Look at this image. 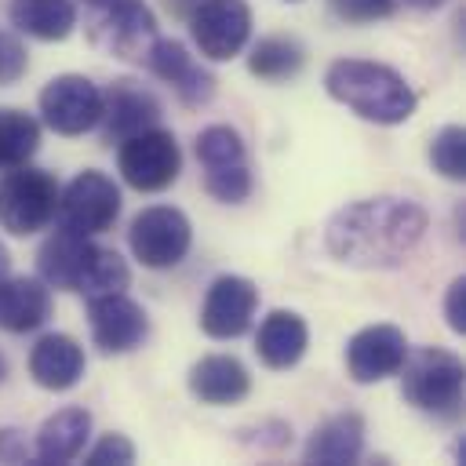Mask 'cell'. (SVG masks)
Masks as SVG:
<instances>
[{
	"instance_id": "cell-1",
	"label": "cell",
	"mask_w": 466,
	"mask_h": 466,
	"mask_svg": "<svg viewBox=\"0 0 466 466\" xmlns=\"http://www.w3.org/2000/svg\"><path fill=\"white\" fill-rule=\"evenodd\" d=\"M430 215L408 197H368L339 208L324 226V248L353 269H397L422 244Z\"/></svg>"
},
{
	"instance_id": "cell-2",
	"label": "cell",
	"mask_w": 466,
	"mask_h": 466,
	"mask_svg": "<svg viewBox=\"0 0 466 466\" xmlns=\"http://www.w3.org/2000/svg\"><path fill=\"white\" fill-rule=\"evenodd\" d=\"M324 91L339 106L353 109L360 120H371L382 127L411 120L419 106V95L393 66L368 62V58H335L324 73Z\"/></svg>"
},
{
	"instance_id": "cell-3",
	"label": "cell",
	"mask_w": 466,
	"mask_h": 466,
	"mask_svg": "<svg viewBox=\"0 0 466 466\" xmlns=\"http://www.w3.org/2000/svg\"><path fill=\"white\" fill-rule=\"evenodd\" d=\"M36 273L47 288L84 291L87 299L124 291L131 284V269L113 248H98V244H91V237L66 229V226L40 244Z\"/></svg>"
},
{
	"instance_id": "cell-4",
	"label": "cell",
	"mask_w": 466,
	"mask_h": 466,
	"mask_svg": "<svg viewBox=\"0 0 466 466\" xmlns=\"http://www.w3.org/2000/svg\"><path fill=\"white\" fill-rule=\"evenodd\" d=\"M400 397L433 415V419H459L462 411V360L441 346H422V350H408L404 364H400Z\"/></svg>"
},
{
	"instance_id": "cell-5",
	"label": "cell",
	"mask_w": 466,
	"mask_h": 466,
	"mask_svg": "<svg viewBox=\"0 0 466 466\" xmlns=\"http://www.w3.org/2000/svg\"><path fill=\"white\" fill-rule=\"evenodd\" d=\"M84 33L102 55L142 62L157 40V18L142 0H84Z\"/></svg>"
},
{
	"instance_id": "cell-6",
	"label": "cell",
	"mask_w": 466,
	"mask_h": 466,
	"mask_svg": "<svg viewBox=\"0 0 466 466\" xmlns=\"http://www.w3.org/2000/svg\"><path fill=\"white\" fill-rule=\"evenodd\" d=\"M58 182L44 167L18 164L0 178V226L11 237H29L58 215Z\"/></svg>"
},
{
	"instance_id": "cell-7",
	"label": "cell",
	"mask_w": 466,
	"mask_h": 466,
	"mask_svg": "<svg viewBox=\"0 0 466 466\" xmlns=\"http://www.w3.org/2000/svg\"><path fill=\"white\" fill-rule=\"evenodd\" d=\"M197 160L204 167V189L222 204H244L255 189L244 138L229 124H211L197 135Z\"/></svg>"
},
{
	"instance_id": "cell-8",
	"label": "cell",
	"mask_w": 466,
	"mask_h": 466,
	"mask_svg": "<svg viewBox=\"0 0 466 466\" xmlns=\"http://www.w3.org/2000/svg\"><path fill=\"white\" fill-rule=\"evenodd\" d=\"M127 244H131V255L146 269H171L189 255L193 226H189L186 211H178L171 204H153L131 218Z\"/></svg>"
},
{
	"instance_id": "cell-9",
	"label": "cell",
	"mask_w": 466,
	"mask_h": 466,
	"mask_svg": "<svg viewBox=\"0 0 466 466\" xmlns=\"http://www.w3.org/2000/svg\"><path fill=\"white\" fill-rule=\"evenodd\" d=\"M116 164H120V175L131 189L138 193H160L167 189L178 171H182V149L175 142L171 131L164 127H146L138 135H127L120 142V153H116Z\"/></svg>"
},
{
	"instance_id": "cell-10",
	"label": "cell",
	"mask_w": 466,
	"mask_h": 466,
	"mask_svg": "<svg viewBox=\"0 0 466 466\" xmlns=\"http://www.w3.org/2000/svg\"><path fill=\"white\" fill-rule=\"evenodd\" d=\"M186 18L197 51L211 62L237 58L251 40V7L244 0H197Z\"/></svg>"
},
{
	"instance_id": "cell-11",
	"label": "cell",
	"mask_w": 466,
	"mask_h": 466,
	"mask_svg": "<svg viewBox=\"0 0 466 466\" xmlns=\"http://www.w3.org/2000/svg\"><path fill=\"white\" fill-rule=\"evenodd\" d=\"M120 215V189L106 171L84 167L62 193H58V218L66 229L84 237L106 233Z\"/></svg>"
},
{
	"instance_id": "cell-12",
	"label": "cell",
	"mask_w": 466,
	"mask_h": 466,
	"mask_svg": "<svg viewBox=\"0 0 466 466\" xmlns=\"http://www.w3.org/2000/svg\"><path fill=\"white\" fill-rule=\"evenodd\" d=\"M40 116L55 135L76 138L91 127H98L102 116V91L95 80L80 73H62L44 84L40 91Z\"/></svg>"
},
{
	"instance_id": "cell-13",
	"label": "cell",
	"mask_w": 466,
	"mask_h": 466,
	"mask_svg": "<svg viewBox=\"0 0 466 466\" xmlns=\"http://www.w3.org/2000/svg\"><path fill=\"white\" fill-rule=\"evenodd\" d=\"M258 309V288L240 273H222L208 284L200 302V331L211 339H240Z\"/></svg>"
},
{
	"instance_id": "cell-14",
	"label": "cell",
	"mask_w": 466,
	"mask_h": 466,
	"mask_svg": "<svg viewBox=\"0 0 466 466\" xmlns=\"http://www.w3.org/2000/svg\"><path fill=\"white\" fill-rule=\"evenodd\" d=\"M87 324H91V342L102 353H131L149 335L146 309L135 299H127L124 291L91 295L87 299Z\"/></svg>"
},
{
	"instance_id": "cell-15",
	"label": "cell",
	"mask_w": 466,
	"mask_h": 466,
	"mask_svg": "<svg viewBox=\"0 0 466 466\" xmlns=\"http://www.w3.org/2000/svg\"><path fill=\"white\" fill-rule=\"evenodd\" d=\"M404 357H408V339L397 324H368L346 342V375L357 386H371L397 375Z\"/></svg>"
},
{
	"instance_id": "cell-16",
	"label": "cell",
	"mask_w": 466,
	"mask_h": 466,
	"mask_svg": "<svg viewBox=\"0 0 466 466\" xmlns=\"http://www.w3.org/2000/svg\"><path fill=\"white\" fill-rule=\"evenodd\" d=\"M102 138L106 142H124L127 135H138L146 127L160 124V102L149 87H142L138 80H113L102 91Z\"/></svg>"
},
{
	"instance_id": "cell-17",
	"label": "cell",
	"mask_w": 466,
	"mask_h": 466,
	"mask_svg": "<svg viewBox=\"0 0 466 466\" xmlns=\"http://www.w3.org/2000/svg\"><path fill=\"white\" fill-rule=\"evenodd\" d=\"M146 69L153 76H160L164 84L175 87V95L186 102V106H208L211 95H215V76L186 51V44L178 40H153L149 51H146Z\"/></svg>"
},
{
	"instance_id": "cell-18",
	"label": "cell",
	"mask_w": 466,
	"mask_h": 466,
	"mask_svg": "<svg viewBox=\"0 0 466 466\" xmlns=\"http://www.w3.org/2000/svg\"><path fill=\"white\" fill-rule=\"evenodd\" d=\"M84 368H87V360H84L80 342L62 331L36 339V346L29 350V375L40 390H51V393L73 390L84 379Z\"/></svg>"
},
{
	"instance_id": "cell-19",
	"label": "cell",
	"mask_w": 466,
	"mask_h": 466,
	"mask_svg": "<svg viewBox=\"0 0 466 466\" xmlns=\"http://www.w3.org/2000/svg\"><path fill=\"white\" fill-rule=\"evenodd\" d=\"M189 393L200 400V404H211V408H226V404H237L251 393V375L248 368L229 357V353H208L200 357L193 368H189Z\"/></svg>"
},
{
	"instance_id": "cell-20",
	"label": "cell",
	"mask_w": 466,
	"mask_h": 466,
	"mask_svg": "<svg viewBox=\"0 0 466 466\" xmlns=\"http://www.w3.org/2000/svg\"><path fill=\"white\" fill-rule=\"evenodd\" d=\"M309 328L295 309H273L255 335V353L269 371H288L306 357Z\"/></svg>"
},
{
	"instance_id": "cell-21",
	"label": "cell",
	"mask_w": 466,
	"mask_h": 466,
	"mask_svg": "<svg viewBox=\"0 0 466 466\" xmlns=\"http://www.w3.org/2000/svg\"><path fill=\"white\" fill-rule=\"evenodd\" d=\"M360 451H364V419L357 411H339L309 433L302 448V462L346 466V462H357Z\"/></svg>"
},
{
	"instance_id": "cell-22",
	"label": "cell",
	"mask_w": 466,
	"mask_h": 466,
	"mask_svg": "<svg viewBox=\"0 0 466 466\" xmlns=\"http://www.w3.org/2000/svg\"><path fill=\"white\" fill-rule=\"evenodd\" d=\"M51 317V288L40 277H0V328L11 335L36 331Z\"/></svg>"
},
{
	"instance_id": "cell-23",
	"label": "cell",
	"mask_w": 466,
	"mask_h": 466,
	"mask_svg": "<svg viewBox=\"0 0 466 466\" xmlns=\"http://www.w3.org/2000/svg\"><path fill=\"white\" fill-rule=\"evenodd\" d=\"M91 437V411L87 408H62L51 419H44V426L36 430V462H69L84 451Z\"/></svg>"
},
{
	"instance_id": "cell-24",
	"label": "cell",
	"mask_w": 466,
	"mask_h": 466,
	"mask_svg": "<svg viewBox=\"0 0 466 466\" xmlns=\"http://www.w3.org/2000/svg\"><path fill=\"white\" fill-rule=\"evenodd\" d=\"M7 18L18 33H25L33 40H44V44H55V40H66L76 29L80 11H76L73 0H11Z\"/></svg>"
},
{
	"instance_id": "cell-25",
	"label": "cell",
	"mask_w": 466,
	"mask_h": 466,
	"mask_svg": "<svg viewBox=\"0 0 466 466\" xmlns=\"http://www.w3.org/2000/svg\"><path fill=\"white\" fill-rule=\"evenodd\" d=\"M302 66H306V47H302L295 36H262V40L248 51V69H251V76L269 80V84H280V80L299 76Z\"/></svg>"
},
{
	"instance_id": "cell-26",
	"label": "cell",
	"mask_w": 466,
	"mask_h": 466,
	"mask_svg": "<svg viewBox=\"0 0 466 466\" xmlns=\"http://www.w3.org/2000/svg\"><path fill=\"white\" fill-rule=\"evenodd\" d=\"M40 149V124L15 106H0V164L18 167Z\"/></svg>"
},
{
	"instance_id": "cell-27",
	"label": "cell",
	"mask_w": 466,
	"mask_h": 466,
	"mask_svg": "<svg viewBox=\"0 0 466 466\" xmlns=\"http://www.w3.org/2000/svg\"><path fill=\"white\" fill-rule=\"evenodd\" d=\"M430 164L448 182L466 178V131L459 124H444L430 142Z\"/></svg>"
},
{
	"instance_id": "cell-28",
	"label": "cell",
	"mask_w": 466,
	"mask_h": 466,
	"mask_svg": "<svg viewBox=\"0 0 466 466\" xmlns=\"http://www.w3.org/2000/svg\"><path fill=\"white\" fill-rule=\"evenodd\" d=\"M84 462L87 466H109V462L127 466V462H135V444L124 433H102L95 441V448L84 451Z\"/></svg>"
},
{
	"instance_id": "cell-29",
	"label": "cell",
	"mask_w": 466,
	"mask_h": 466,
	"mask_svg": "<svg viewBox=\"0 0 466 466\" xmlns=\"http://www.w3.org/2000/svg\"><path fill=\"white\" fill-rule=\"evenodd\" d=\"M331 11L350 22V25H364V22H375V18H386L393 11V0H328Z\"/></svg>"
},
{
	"instance_id": "cell-30",
	"label": "cell",
	"mask_w": 466,
	"mask_h": 466,
	"mask_svg": "<svg viewBox=\"0 0 466 466\" xmlns=\"http://www.w3.org/2000/svg\"><path fill=\"white\" fill-rule=\"evenodd\" d=\"M25 66H29L25 47H22L15 36L0 33V84H15V80L25 73Z\"/></svg>"
},
{
	"instance_id": "cell-31",
	"label": "cell",
	"mask_w": 466,
	"mask_h": 466,
	"mask_svg": "<svg viewBox=\"0 0 466 466\" xmlns=\"http://www.w3.org/2000/svg\"><path fill=\"white\" fill-rule=\"evenodd\" d=\"M444 320L455 335H466V277H455L444 291Z\"/></svg>"
},
{
	"instance_id": "cell-32",
	"label": "cell",
	"mask_w": 466,
	"mask_h": 466,
	"mask_svg": "<svg viewBox=\"0 0 466 466\" xmlns=\"http://www.w3.org/2000/svg\"><path fill=\"white\" fill-rule=\"evenodd\" d=\"M393 4H404V7H411V11H433V7H441V4H448V0H393Z\"/></svg>"
},
{
	"instance_id": "cell-33",
	"label": "cell",
	"mask_w": 466,
	"mask_h": 466,
	"mask_svg": "<svg viewBox=\"0 0 466 466\" xmlns=\"http://www.w3.org/2000/svg\"><path fill=\"white\" fill-rule=\"evenodd\" d=\"M7 266H11V255H7V248L0 240V277H7Z\"/></svg>"
},
{
	"instance_id": "cell-34",
	"label": "cell",
	"mask_w": 466,
	"mask_h": 466,
	"mask_svg": "<svg viewBox=\"0 0 466 466\" xmlns=\"http://www.w3.org/2000/svg\"><path fill=\"white\" fill-rule=\"evenodd\" d=\"M4 375H7V360H4V353H0V382H4Z\"/></svg>"
},
{
	"instance_id": "cell-35",
	"label": "cell",
	"mask_w": 466,
	"mask_h": 466,
	"mask_svg": "<svg viewBox=\"0 0 466 466\" xmlns=\"http://www.w3.org/2000/svg\"><path fill=\"white\" fill-rule=\"evenodd\" d=\"M288 4H302V0H288Z\"/></svg>"
}]
</instances>
